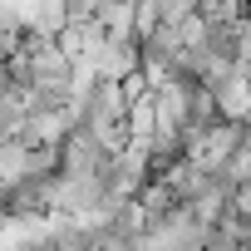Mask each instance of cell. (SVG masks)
<instances>
[{"instance_id": "cell-1", "label": "cell", "mask_w": 251, "mask_h": 251, "mask_svg": "<svg viewBox=\"0 0 251 251\" xmlns=\"http://www.w3.org/2000/svg\"><path fill=\"white\" fill-rule=\"evenodd\" d=\"M69 25H74V15H69V0H30V20H25V35H45V40H59Z\"/></svg>"}, {"instance_id": "cell-2", "label": "cell", "mask_w": 251, "mask_h": 251, "mask_svg": "<svg viewBox=\"0 0 251 251\" xmlns=\"http://www.w3.org/2000/svg\"><path fill=\"white\" fill-rule=\"evenodd\" d=\"M158 10H163V25H182V20L202 15V0H158Z\"/></svg>"}, {"instance_id": "cell-3", "label": "cell", "mask_w": 251, "mask_h": 251, "mask_svg": "<svg viewBox=\"0 0 251 251\" xmlns=\"http://www.w3.org/2000/svg\"><path fill=\"white\" fill-rule=\"evenodd\" d=\"M226 177H231V182H246V177H251V128H246V138L236 143V153H231V163H226Z\"/></svg>"}, {"instance_id": "cell-4", "label": "cell", "mask_w": 251, "mask_h": 251, "mask_svg": "<svg viewBox=\"0 0 251 251\" xmlns=\"http://www.w3.org/2000/svg\"><path fill=\"white\" fill-rule=\"evenodd\" d=\"M246 10H251V0H246Z\"/></svg>"}]
</instances>
